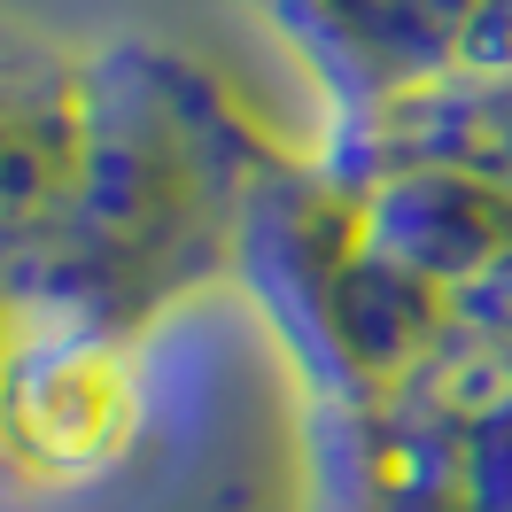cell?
Masks as SVG:
<instances>
[{
  "label": "cell",
  "mask_w": 512,
  "mask_h": 512,
  "mask_svg": "<svg viewBox=\"0 0 512 512\" xmlns=\"http://www.w3.org/2000/svg\"><path fill=\"white\" fill-rule=\"evenodd\" d=\"M256 8L319 78L342 148L365 125H381L396 101L466 70L474 32V0H256Z\"/></svg>",
  "instance_id": "cell-3"
},
{
  "label": "cell",
  "mask_w": 512,
  "mask_h": 512,
  "mask_svg": "<svg viewBox=\"0 0 512 512\" xmlns=\"http://www.w3.org/2000/svg\"><path fill=\"white\" fill-rule=\"evenodd\" d=\"M78 101V187L32 295L148 334L241 272L249 210L288 156L194 55L156 39L94 47Z\"/></svg>",
  "instance_id": "cell-1"
},
{
  "label": "cell",
  "mask_w": 512,
  "mask_h": 512,
  "mask_svg": "<svg viewBox=\"0 0 512 512\" xmlns=\"http://www.w3.org/2000/svg\"><path fill=\"white\" fill-rule=\"evenodd\" d=\"M86 55L0 32V319L39 288L78 187Z\"/></svg>",
  "instance_id": "cell-4"
},
{
  "label": "cell",
  "mask_w": 512,
  "mask_h": 512,
  "mask_svg": "<svg viewBox=\"0 0 512 512\" xmlns=\"http://www.w3.org/2000/svg\"><path fill=\"white\" fill-rule=\"evenodd\" d=\"M466 70H481V78H512V0H474Z\"/></svg>",
  "instance_id": "cell-5"
},
{
  "label": "cell",
  "mask_w": 512,
  "mask_h": 512,
  "mask_svg": "<svg viewBox=\"0 0 512 512\" xmlns=\"http://www.w3.org/2000/svg\"><path fill=\"white\" fill-rule=\"evenodd\" d=\"M156 427L148 334L101 326L63 303L0 319V474L39 497H78L125 474Z\"/></svg>",
  "instance_id": "cell-2"
}]
</instances>
